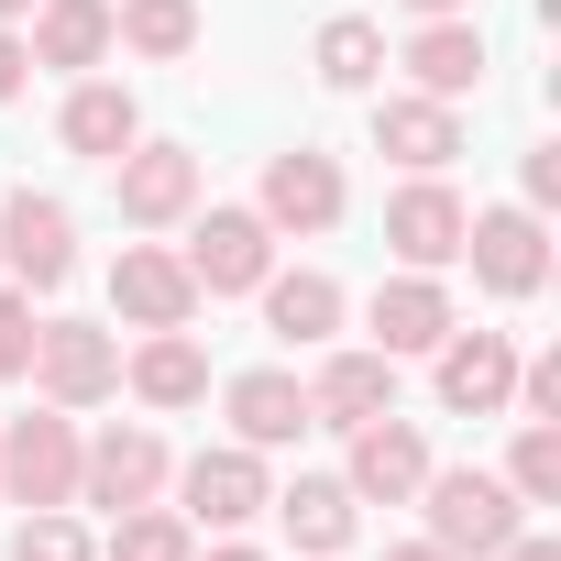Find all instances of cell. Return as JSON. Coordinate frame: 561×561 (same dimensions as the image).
<instances>
[{
  "label": "cell",
  "instance_id": "cell-35",
  "mask_svg": "<svg viewBox=\"0 0 561 561\" xmlns=\"http://www.w3.org/2000/svg\"><path fill=\"white\" fill-rule=\"evenodd\" d=\"M386 561H451V550H440V539H397Z\"/></svg>",
  "mask_w": 561,
  "mask_h": 561
},
{
  "label": "cell",
  "instance_id": "cell-19",
  "mask_svg": "<svg viewBox=\"0 0 561 561\" xmlns=\"http://www.w3.org/2000/svg\"><path fill=\"white\" fill-rule=\"evenodd\" d=\"M56 144H67V154H89V165H111V154H133V144H144V100H133L122 78H78V89H67V111H56Z\"/></svg>",
  "mask_w": 561,
  "mask_h": 561
},
{
  "label": "cell",
  "instance_id": "cell-10",
  "mask_svg": "<svg viewBox=\"0 0 561 561\" xmlns=\"http://www.w3.org/2000/svg\"><path fill=\"white\" fill-rule=\"evenodd\" d=\"M165 484L187 495V506H176L187 528H242V517H264V495H275V484H264V451H242V440H220V451L176 462Z\"/></svg>",
  "mask_w": 561,
  "mask_h": 561
},
{
  "label": "cell",
  "instance_id": "cell-27",
  "mask_svg": "<svg viewBox=\"0 0 561 561\" xmlns=\"http://www.w3.org/2000/svg\"><path fill=\"white\" fill-rule=\"evenodd\" d=\"M100 561H198V539H187V517H176V506H122Z\"/></svg>",
  "mask_w": 561,
  "mask_h": 561
},
{
  "label": "cell",
  "instance_id": "cell-14",
  "mask_svg": "<svg viewBox=\"0 0 561 561\" xmlns=\"http://www.w3.org/2000/svg\"><path fill=\"white\" fill-rule=\"evenodd\" d=\"M111 309H122L133 331H187V320H198V287H187V264H176L165 242H122V264H111Z\"/></svg>",
  "mask_w": 561,
  "mask_h": 561
},
{
  "label": "cell",
  "instance_id": "cell-3",
  "mask_svg": "<svg viewBox=\"0 0 561 561\" xmlns=\"http://www.w3.org/2000/svg\"><path fill=\"white\" fill-rule=\"evenodd\" d=\"M0 275H23V298H56L78 275V209L45 187H12L0 198Z\"/></svg>",
  "mask_w": 561,
  "mask_h": 561
},
{
  "label": "cell",
  "instance_id": "cell-23",
  "mask_svg": "<svg viewBox=\"0 0 561 561\" xmlns=\"http://www.w3.org/2000/svg\"><path fill=\"white\" fill-rule=\"evenodd\" d=\"M34 67H67V78H89L100 56H111V0H34Z\"/></svg>",
  "mask_w": 561,
  "mask_h": 561
},
{
  "label": "cell",
  "instance_id": "cell-30",
  "mask_svg": "<svg viewBox=\"0 0 561 561\" xmlns=\"http://www.w3.org/2000/svg\"><path fill=\"white\" fill-rule=\"evenodd\" d=\"M34 342H45L34 298H23V287H0V375H34Z\"/></svg>",
  "mask_w": 561,
  "mask_h": 561
},
{
  "label": "cell",
  "instance_id": "cell-11",
  "mask_svg": "<svg viewBox=\"0 0 561 561\" xmlns=\"http://www.w3.org/2000/svg\"><path fill=\"white\" fill-rule=\"evenodd\" d=\"M111 198H122L133 231H165V220L198 209V154L187 144H133V154H111Z\"/></svg>",
  "mask_w": 561,
  "mask_h": 561
},
{
  "label": "cell",
  "instance_id": "cell-24",
  "mask_svg": "<svg viewBox=\"0 0 561 561\" xmlns=\"http://www.w3.org/2000/svg\"><path fill=\"white\" fill-rule=\"evenodd\" d=\"M264 506L287 517V539H298V550H320V561L353 539V484H342V473H298L287 495H264Z\"/></svg>",
  "mask_w": 561,
  "mask_h": 561
},
{
  "label": "cell",
  "instance_id": "cell-36",
  "mask_svg": "<svg viewBox=\"0 0 561 561\" xmlns=\"http://www.w3.org/2000/svg\"><path fill=\"white\" fill-rule=\"evenodd\" d=\"M408 12H419V23H451V12H473V0H408Z\"/></svg>",
  "mask_w": 561,
  "mask_h": 561
},
{
  "label": "cell",
  "instance_id": "cell-16",
  "mask_svg": "<svg viewBox=\"0 0 561 561\" xmlns=\"http://www.w3.org/2000/svg\"><path fill=\"white\" fill-rule=\"evenodd\" d=\"M220 408H231V440H242V451H287V440H309V386H298L287 364L231 375V386H220Z\"/></svg>",
  "mask_w": 561,
  "mask_h": 561
},
{
  "label": "cell",
  "instance_id": "cell-18",
  "mask_svg": "<svg viewBox=\"0 0 561 561\" xmlns=\"http://www.w3.org/2000/svg\"><path fill=\"white\" fill-rule=\"evenodd\" d=\"M375 154L386 165H408V176H451V154H462V111L451 100H375Z\"/></svg>",
  "mask_w": 561,
  "mask_h": 561
},
{
  "label": "cell",
  "instance_id": "cell-9",
  "mask_svg": "<svg viewBox=\"0 0 561 561\" xmlns=\"http://www.w3.org/2000/svg\"><path fill=\"white\" fill-rule=\"evenodd\" d=\"M34 386H45V408H100V397H122V342L100 320H45Z\"/></svg>",
  "mask_w": 561,
  "mask_h": 561
},
{
  "label": "cell",
  "instance_id": "cell-22",
  "mask_svg": "<svg viewBox=\"0 0 561 561\" xmlns=\"http://www.w3.org/2000/svg\"><path fill=\"white\" fill-rule=\"evenodd\" d=\"M122 386H133L144 408H198V397H209V353H198L187 331H144V342L122 353Z\"/></svg>",
  "mask_w": 561,
  "mask_h": 561
},
{
  "label": "cell",
  "instance_id": "cell-5",
  "mask_svg": "<svg viewBox=\"0 0 561 561\" xmlns=\"http://www.w3.org/2000/svg\"><path fill=\"white\" fill-rule=\"evenodd\" d=\"M165 473H176V462H165V430H154V419H111L100 440H78V495L111 506V517H122V506H154Z\"/></svg>",
  "mask_w": 561,
  "mask_h": 561
},
{
  "label": "cell",
  "instance_id": "cell-1",
  "mask_svg": "<svg viewBox=\"0 0 561 561\" xmlns=\"http://www.w3.org/2000/svg\"><path fill=\"white\" fill-rule=\"evenodd\" d=\"M419 495H430V539H440L451 561H495V550L528 528L517 484H506V473H473V462H451V473H419Z\"/></svg>",
  "mask_w": 561,
  "mask_h": 561
},
{
  "label": "cell",
  "instance_id": "cell-25",
  "mask_svg": "<svg viewBox=\"0 0 561 561\" xmlns=\"http://www.w3.org/2000/svg\"><path fill=\"white\" fill-rule=\"evenodd\" d=\"M111 45H133V56L176 67V56L198 45V0H111Z\"/></svg>",
  "mask_w": 561,
  "mask_h": 561
},
{
  "label": "cell",
  "instance_id": "cell-12",
  "mask_svg": "<svg viewBox=\"0 0 561 561\" xmlns=\"http://www.w3.org/2000/svg\"><path fill=\"white\" fill-rule=\"evenodd\" d=\"M353 440V462H342V484H353V506H408L419 495V473H430V440H419V419H364V430H342Z\"/></svg>",
  "mask_w": 561,
  "mask_h": 561
},
{
  "label": "cell",
  "instance_id": "cell-6",
  "mask_svg": "<svg viewBox=\"0 0 561 561\" xmlns=\"http://www.w3.org/2000/svg\"><path fill=\"white\" fill-rule=\"evenodd\" d=\"M176 264H187L198 298H253L275 275V231H264V209H198V231H187Z\"/></svg>",
  "mask_w": 561,
  "mask_h": 561
},
{
  "label": "cell",
  "instance_id": "cell-20",
  "mask_svg": "<svg viewBox=\"0 0 561 561\" xmlns=\"http://www.w3.org/2000/svg\"><path fill=\"white\" fill-rule=\"evenodd\" d=\"M397 408V364L364 342V353H331L320 375H309V430H364V419H386Z\"/></svg>",
  "mask_w": 561,
  "mask_h": 561
},
{
  "label": "cell",
  "instance_id": "cell-28",
  "mask_svg": "<svg viewBox=\"0 0 561 561\" xmlns=\"http://www.w3.org/2000/svg\"><path fill=\"white\" fill-rule=\"evenodd\" d=\"M506 484H517V506H561V419H517Z\"/></svg>",
  "mask_w": 561,
  "mask_h": 561
},
{
  "label": "cell",
  "instance_id": "cell-15",
  "mask_svg": "<svg viewBox=\"0 0 561 561\" xmlns=\"http://www.w3.org/2000/svg\"><path fill=\"white\" fill-rule=\"evenodd\" d=\"M397 67H408V89H419V100H451V111H462V100L484 89V23H473V12L419 23V34L397 45Z\"/></svg>",
  "mask_w": 561,
  "mask_h": 561
},
{
  "label": "cell",
  "instance_id": "cell-13",
  "mask_svg": "<svg viewBox=\"0 0 561 561\" xmlns=\"http://www.w3.org/2000/svg\"><path fill=\"white\" fill-rule=\"evenodd\" d=\"M253 209H264V231H298V242H309V231L342 220V165H331L320 144L264 154V198H253Z\"/></svg>",
  "mask_w": 561,
  "mask_h": 561
},
{
  "label": "cell",
  "instance_id": "cell-29",
  "mask_svg": "<svg viewBox=\"0 0 561 561\" xmlns=\"http://www.w3.org/2000/svg\"><path fill=\"white\" fill-rule=\"evenodd\" d=\"M12 561H100V539H89L67 506H34V517L12 528Z\"/></svg>",
  "mask_w": 561,
  "mask_h": 561
},
{
  "label": "cell",
  "instance_id": "cell-26",
  "mask_svg": "<svg viewBox=\"0 0 561 561\" xmlns=\"http://www.w3.org/2000/svg\"><path fill=\"white\" fill-rule=\"evenodd\" d=\"M309 67H320V89H375V78H386V34H375L364 12H331L320 45H309Z\"/></svg>",
  "mask_w": 561,
  "mask_h": 561
},
{
  "label": "cell",
  "instance_id": "cell-34",
  "mask_svg": "<svg viewBox=\"0 0 561 561\" xmlns=\"http://www.w3.org/2000/svg\"><path fill=\"white\" fill-rule=\"evenodd\" d=\"M495 561H561V539H539V528H517V539H506Z\"/></svg>",
  "mask_w": 561,
  "mask_h": 561
},
{
  "label": "cell",
  "instance_id": "cell-4",
  "mask_svg": "<svg viewBox=\"0 0 561 561\" xmlns=\"http://www.w3.org/2000/svg\"><path fill=\"white\" fill-rule=\"evenodd\" d=\"M462 264L484 298H539L550 287V220L517 198V209H473L462 220Z\"/></svg>",
  "mask_w": 561,
  "mask_h": 561
},
{
  "label": "cell",
  "instance_id": "cell-38",
  "mask_svg": "<svg viewBox=\"0 0 561 561\" xmlns=\"http://www.w3.org/2000/svg\"><path fill=\"white\" fill-rule=\"evenodd\" d=\"M0 23H34V0H0Z\"/></svg>",
  "mask_w": 561,
  "mask_h": 561
},
{
  "label": "cell",
  "instance_id": "cell-37",
  "mask_svg": "<svg viewBox=\"0 0 561 561\" xmlns=\"http://www.w3.org/2000/svg\"><path fill=\"white\" fill-rule=\"evenodd\" d=\"M209 561H264V550H253V539H220V550H209Z\"/></svg>",
  "mask_w": 561,
  "mask_h": 561
},
{
  "label": "cell",
  "instance_id": "cell-21",
  "mask_svg": "<svg viewBox=\"0 0 561 561\" xmlns=\"http://www.w3.org/2000/svg\"><path fill=\"white\" fill-rule=\"evenodd\" d=\"M253 298H264V331L287 342V353H320V342L342 331V287H331L320 264H298V275H264Z\"/></svg>",
  "mask_w": 561,
  "mask_h": 561
},
{
  "label": "cell",
  "instance_id": "cell-8",
  "mask_svg": "<svg viewBox=\"0 0 561 561\" xmlns=\"http://www.w3.org/2000/svg\"><path fill=\"white\" fill-rule=\"evenodd\" d=\"M462 187L451 176H408L397 198H386V253L408 264V275H440V264H462Z\"/></svg>",
  "mask_w": 561,
  "mask_h": 561
},
{
  "label": "cell",
  "instance_id": "cell-7",
  "mask_svg": "<svg viewBox=\"0 0 561 561\" xmlns=\"http://www.w3.org/2000/svg\"><path fill=\"white\" fill-rule=\"evenodd\" d=\"M430 386H440V408H451V419H506V408H517V342H506V331H462V320H451V342L430 353Z\"/></svg>",
  "mask_w": 561,
  "mask_h": 561
},
{
  "label": "cell",
  "instance_id": "cell-2",
  "mask_svg": "<svg viewBox=\"0 0 561 561\" xmlns=\"http://www.w3.org/2000/svg\"><path fill=\"white\" fill-rule=\"evenodd\" d=\"M0 495L12 506H78V408H23L0 430Z\"/></svg>",
  "mask_w": 561,
  "mask_h": 561
},
{
  "label": "cell",
  "instance_id": "cell-33",
  "mask_svg": "<svg viewBox=\"0 0 561 561\" xmlns=\"http://www.w3.org/2000/svg\"><path fill=\"white\" fill-rule=\"evenodd\" d=\"M23 89H34V45H23V34H12V23H0V111H12V100H23Z\"/></svg>",
  "mask_w": 561,
  "mask_h": 561
},
{
  "label": "cell",
  "instance_id": "cell-32",
  "mask_svg": "<svg viewBox=\"0 0 561 561\" xmlns=\"http://www.w3.org/2000/svg\"><path fill=\"white\" fill-rule=\"evenodd\" d=\"M517 187H528V209H550V198H561V144H528V165H517Z\"/></svg>",
  "mask_w": 561,
  "mask_h": 561
},
{
  "label": "cell",
  "instance_id": "cell-31",
  "mask_svg": "<svg viewBox=\"0 0 561 561\" xmlns=\"http://www.w3.org/2000/svg\"><path fill=\"white\" fill-rule=\"evenodd\" d=\"M517 408L528 419H561V353H528L517 364Z\"/></svg>",
  "mask_w": 561,
  "mask_h": 561
},
{
  "label": "cell",
  "instance_id": "cell-17",
  "mask_svg": "<svg viewBox=\"0 0 561 561\" xmlns=\"http://www.w3.org/2000/svg\"><path fill=\"white\" fill-rule=\"evenodd\" d=\"M364 331H375V353H386V364L440 353V342H451V287H440V275H386L375 309H364Z\"/></svg>",
  "mask_w": 561,
  "mask_h": 561
}]
</instances>
